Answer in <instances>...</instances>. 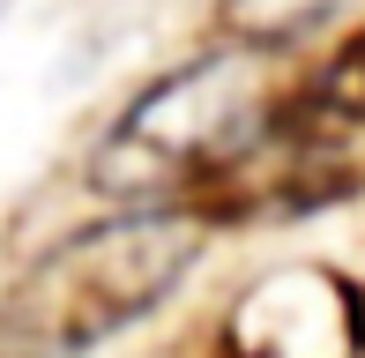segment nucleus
<instances>
[{
    "label": "nucleus",
    "instance_id": "f257e3e1",
    "mask_svg": "<svg viewBox=\"0 0 365 358\" xmlns=\"http://www.w3.org/2000/svg\"><path fill=\"white\" fill-rule=\"evenodd\" d=\"M291 53L276 45H217L164 75L149 97L97 150V187L127 194L135 209H187V217H231L246 165H254L269 112L284 97Z\"/></svg>",
    "mask_w": 365,
    "mask_h": 358
},
{
    "label": "nucleus",
    "instance_id": "f03ea898",
    "mask_svg": "<svg viewBox=\"0 0 365 358\" xmlns=\"http://www.w3.org/2000/svg\"><path fill=\"white\" fill-rule=\"evenodd\" d=\"M194 254H202V217H187V209H135V217L90 224L23 269V284L0 306V344L90 351L120 336L135 314H149L194 269Z\"/></svg>",
    "mask_w": 365,
    "mask_h": 358
},
{
    "label": "nucleus",
    "instance_id": "7ed1b4c3",
    "mask_svg": "<svg viewBox=\"0 0 365 358\" xmlns=\"http://www.w3.org/2000/svg\"><path fill=\"white\" fill-rule=\"evenodd\" d=\"M358 187H365V30L321 60H291L269 135L231 194V217L321 209Z\"/></svg>",
    "mask_w": 365,
    "mask_h": 358
},
{
    "label": "nucleus",
    "instance_id": "20e7f679",
    "mask_svg": "<svg viewBox=\"0 0 365 358\" xmlns=\"http://www.w3.org/2000/svg\"><path fill=\"white\" fill-rule=\"evenodd\" d=\"M179 358H365V306L328 269L246 284Z\"/></svg>",
    "mask_w": 365,
    "mask_h": 358
}]
</instances>
